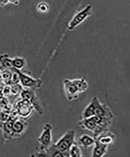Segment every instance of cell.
Wrapping results in <instances>:
<instances>
[{"label": "cell", "mask_w": 130, "mask_h": 157, "mask_svg": "<svg viewBox=\"0 0 130 157\" xmlns=\"http://www.w3.org/2000/svg\"><path fill=\"white\" fill-rule=\"evenodd\" d=\"M11 95L13 96H17L20 94L23 89L22 86L19 84L11 85Z\"/></svg>", "instance_id": "obj_20"}, {"label": "cell", "mask_w": 130, "mask_h": 157, "mask_svg": "<svg viewBox=\"0 0 130 157\" xmlns=\"http://www.w3.org/2000/svg\"><path fill=\"white\" fill-rule=\"evenodd\" d=\"M0 63L2 64L3 68L5 69L11 71L13 68L12 59L9 58L7 55L4 54L0 56Z\"/></svg>", "instance_id": "obj_16"}, {"label": "cell", "mask_w": 130, "mask_h": 157, "mask_svg": "<svg viewBox=\"0 0 130 157\" xmlns=\"http://www.w3.org/2000/svg\"><path fill=\"white\" fill-rule=\"evenodd\" d=\"M17 70L20 76V80L22 85L26 88L33 89L41 87L42 81L40 79H34L26 74L22 73L20 70Z\"/></svg>", "instance_id": "obj_8"}, {"label": "cell", "mask_w": 130, "mask_h": 157, "mask_svg": "<svg viewBox=\"0 0 130 157\" xmlns=\"http://www.w3.org/2000/svg\"><path fill=\"white\" fill-rule=\"evenodd\" d=\"M69 157H81L83 156L82 151L79 146L76 142L73 144L69 151Z\"/></svg>", "instance_id": "obj_17"}, {"label": "cell", "mask_w": 130, "mask_h": 157, "mask_svg": "<svg viewBox=\"0 0 130 157\" xmlns=\"http://www.w3.org/2000/svg\"><path fill=\"white\" fill-rule=\"evenodd\" d=\"M96 141L94 137L88 134H83L78 137L76 142L79 146L81 147L84 149H87L93 146Z\"/></svg>", "instance_id": "obj_12"}, {"label": "cell", "mask_w": 130, "mask_h": 157, "mask_svg": "<svg viewBox=\"0 0 130 157\" xmlns=\"http://www.w3.org/2000/svg\"><path fill=\"white\" fill-rule=\"evenodd\" d=\"M92 150L91 155L92 157H101L107 155L108 152L107 147L100 145L96 141Z\"/></svg>", "instance_id": "obj_15"}, {"label": "cell", "mask_w": 130, "mask_h": 157, "mask_svg": "<svg viewBox=\"0 0 130 157\" xmlns=\"http://www.w3.org/2000/svg\"><path fill=\"white\" fill-rule=\"evenodd\" d=\"M76 132L74 129H68L58 140L54 143V145L62 154L64 157H69V151L72 144L76 142Z\"/></svg>", "instance_id": "obj_2"}, {"label": "cell", "mask_w": 130, "mask_h": 157, "mask_svg": "<svg viewBox=\"0 0 130 157\" xmlns=\"http://www.w3.org/2000/svg\"><path fill=\"white\" fill-rule=\"evenodd\" d=\"M13 108L17 110L20 117L23 120L30 116L34 109L28 101L22 98L16 101Z\"/></svg>", "instance_id": "obj_5"}, {"label": "cell", "mask_w": 130, "mask_h": 157, "mask_svg": "<svg viewBox=\"0 0 130 157\" xmlns=\"http://www.w3.org/2000/svg\"><path fill=\"white\" fill-rule=\"evenodd\" d=\"M25 88L22 89L21 92V97L28 101L38 113L40 115H42L44 113V109L42 106L38 97L36 96L35 92L33 90L34 89Z\"/></svg>", "instance_id": "obj_3"}, {"label": "cell", "mask_w": 130, "mask_h": 157, "mask_svg": "<svg viewBox=\"0 0 130 157\" xmlns=\"http://www.w3.org/2000/svg\"><path fill=\"white\" fill-rule=\"evenodd\" d=\"M52 127L50 123L45 124L42 131L37 138L40 148L47 149L52 144Z\"/></svg>", "instance_id": "obj_4"}, {"label": "cell", "mask_w": 130, "mask_h": 157, "mask_svg": "<svg viewBox=\"0 0 130 157\" xmlns=\"http://www.w3.org/2000/svg\"><path fill=\"white\" fill-rule=\"evenodd\" d=\"M12 64L13 68L19 70L22 69L24 67L25 61L24 59L19 58H15L12 59Z\"/></svg>", "instance_id": "obj_19"}, {"label": "cell", "mask_w": 130, "mask_h": 157, "mask_svg": "<svg viewBox=\"0 0 130 157\" xmlns=\"http://www.w3.org/2000/svg\"><path fill=\"white\" fill-rule=\"evenodd\" d=\"M92 12V6L89 5L84 9L75 15L72 20L70 22L69 29L70 30H72L84 21L87 17L91 15Z\"/></svg>", "instance_id": "obj_7"}, {"label": "cell", "mask_w": 130, "mask_h": 157, "mask_svg": "<svg viewBox=\"0 0 130 157\" xmlns=\"http://www.w3.org/2000/svg\"><path fill=\"white\" fill-rule=\"evenodd\" d=\"M116 135L114 133L108 130L100 133L97 136L94 137L96 142L104 147H111L114 145L116 140Z\"/></svg>", "instance_id": "obj_6"}, {"label": "cell", "mask_w": 130, "mask_h": 157, "mask_svg": "<svg viewBox=\"0 0 130 157\" xmlns=\"http://www.w3.org/2000/svg\"><path fill=\"white\" fill-rule=\"evenodd\" d=\"M12 121L8 120L6 121L0 122V128L2 130L5 139L9 140L14 138V134L12 130Z\"/></svg>", "instance_id": "obj_14"}, {"label": "cell", "mask_w": 130, "mask_h": 157, "mask_svg": "<svg viewBox=\"0 0 130 157\" xmlns=\"http://www.w3.org/2000/svg\"><path fill=\"white\" fill-rule=\"evenodd\" d=\"M63 85L66 98L69 101L77 100L81 94L88 90L89 86L87 81L83 78H65L63 81Z\"/></svg>", "instance_id": "obj_1"}, {"label": "cell", "mask_w": 130, "mask_h": 157, "mask_svg": "<svg viewBox=\"0 0 130 157\" xmlns=\"http://www.w3.org/2000/svg\"><path fill=\"white\" fill-rule=\"evenodd\" d=\"M37 8L39 12L44 13L48 12L49 10V6L45 2H41L38 5Z\"/></svg>", "instance_id": "obj_21"}, {"label": "cell", "mask_w": 130, "mask_h": 157, "mask_svg": "<svg viewBox=\"0 0 130 157\" xmlns=\"http://www.w3.org/2000/svg\"><path fill=\"white\" fill-rule=\"evenodd\" d=\"M9 104V101L6 97L0 96V109L2 110Z\"/></svg>", "instance_id": "obj_22"}, {"label": "cell", "mask_w": 130, "mask_h": 157, "mask_svg": "<svg viewBox=\"0 0 130 157\" xmlns=\"http://www.w3.org/2000/svg\"><path fill=\"white\" fill-rule=\"evenodd\" d=\"M27 125L24 120L19 119L13 122L12 128L14 138H18L23 135L26 131Z\"/></svg>", "instance_id": "obj_11"}, {"label": "cell", "mask_w": 130, "mask_h": 157, "mask_svg": "<svg viewBox=\"0 0 130 157\" xmlns=\"http://www.w3.org/2000/svg\"><path fill=\"white\" fill-rule=\"evenodd\" d=\"M47 153L49 157H64L62 154L59 151L54 145V143L47 148Z\"/></svg>", "instance_id": "obj_18"}, {"label": "cell", "mask_w": 130, "mask_h": 157, "mask_svg": "<svg viewBox=\"0 0 130 157\" xmlns=\"http://www.w3.org/2000/svg\"><path fill=\"white\" fill-rule=\"evenodd\" d=\"M9 3V0H0V6L4 7Z\"/></svg>", "instance_id": "obj_24"}, {"label": "cell", "mask_w": 130, "mask_h": 157, "mask_svg": "<svg viewBox=\"0 0 130 157\" xmlns=\"http://www.w3.org/2000/svg\"><path fill=\"white\" fill-rule=\"evenodd\" d=\"M94 116L113 119L114 116L111 109L107 105L102 103L99 99L96 104L94 111Z\"/></svg>", "instance_id": "obj_9"}, {"label": "cell", "mask_w": 130, "mask_h": 157, "mask_svg": "<svg viewBox=\"0 0 130 157\" xmlns=\"http://www.w3.org/2000/svg\"><path fill=\"white\" fill-rule=\"evenodd\" d=\"M2 96L5 97L10 96L11 95V85H6L3 88Z\"/></svg>", "instance_id": "obj_23"}, {"label": "cell", "mask_w": 130, "mask_h": 157, "mask_svg": "<svg viewBox=\"0 0 130 157\" xmlns=\"http://www.w3.org/2000/svg\"><path fill=\"white\" fill-rule=\"evenodd\" d=\"M78 125L82 130H87L94 134L96 131L97 124L93 120V117L81 119L78 121Z\"/></svg>", "instance_id": "obj_10"}, {"label": "cell", "mask_w": 130, "mask_h": 157, "mask_svg": "<svg viewBox=\"0 0 130 157\" xmlns=\"http://www.w3.org/2000/svg\"><path fill=\"white\" fill-rule=\"evenodd\" d=\"M20 0H9V3H11L15 5H17L19 4Z\"/></svg>", "instance_id": "obj_25"}, {"label": "cell", "mask_w": 130, "mask_h": 157, "mask_svg": "<svg viewBox=\"0 0 130 157\" xmlns=\"http://www.w3.org/2000/svg\"><path fill=\"white\" fill-rule=\"evenodd\" d=\"M99 99L95 96L92 98L88 104L85 108L82 113L81 119L86 118L94 116V111L96 103Z\"/></svg>", "instance_id": "obj_13"}]
</instances>
